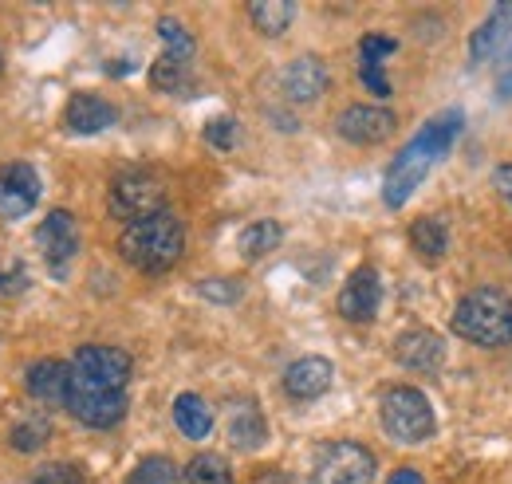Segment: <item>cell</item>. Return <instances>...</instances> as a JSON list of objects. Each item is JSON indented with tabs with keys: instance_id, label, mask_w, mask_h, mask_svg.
Wrapping results in <instances>:
<instances>
[{
	"instance_id": "6da1fadb",
	"label": "cell",
	"mask_w": 512,
	"mask_h": 484,
	"mask_svg": "<svg viewBox=\"0 0 512 484\" xmlns=\"http://www.w3.org/2000/svg\"><path fill=\"white\" fill-rule=\"evenodd\" d=\"M461 126H465L461 115H442V119L426 122V126L410 138V146H406V150L390 162V170H386L383 197L390 209H402V205L410 201V193L422 185V178L430 174V166L453 146V138L461 134Z\"/></svg>"
},
{
	"instance_id": "7a4b0ae2",
	"label": "cell",
	"mask_w": 512,
	"mask_h": 484,
	"mask_svg": "<svg viewBox=\"0 0 512 484\" xmlns=\"http://www.w3.org/2000/svg\"><path fill=\"white\" fill-rule=\"evenodd\" d=\"M119 252H123V260L134 264L138 272H166L186 252V229H182V221L170 209L150 213V217L130 221L127 229H123Z\"/></svg>"
},
{
	"instance_id": "3957f363",
	"label": "cell",
	"mask_w": 512,
	"mask_h": 484,
	"mask_svg": "<svg viewBox=\"0 0 512 484\" xmlns=\"http://www.w3.org/2000/svg\"><path fill=\"white\" fill-rule=\"evenodd\" d=\"M453 331L477 347H509L512 343V300L501 288H477L453 311Z\"/></svg>"
},
{
	"instance_id": "277c9868",
	"label": "cell",
	"mask_w": 512,
	"mask_h": 484,
	"mask_svg": "<svg viewBox=\"0 0 512 484\" xmlns=\"http://www.w3.org/2000/svg\"><path fill=\"white\" fill-rule=\"evenodd\" d=\"M383 425L394 441H402V445H422V441L434 437L438 418H434V406H430V398H426L422 390H414V386H394V390H386V398H383Z\"/></svg>"
},
{
	"instance_id": "5b68a950",
	"label": "cell",
	"mask_w": 512,
	"mask_h": 484,
	"mask_svg": "<svg viewBox=\"0 0 512 484\" xmlns=\"http://www.w3.org/2000/svg\"><path fill=\"white\" fill-rule=\"evenodd\" d=\"M64 406L75 422L91 425V429H111V425L127 418V394L123 390H103L95 382H83L75 370H71V382H67Z\"/></svg>"
},
{
	"instance_id": "8992f818",
	"label": "cell",
	"mask_w": 512,
	"mask_h": 484,
	"mask_svg": "<svg viewBox=\"0 0 512 484\" xmlns=\"http://www.w3.org/2000/svg\"><path fill=\"white\" fill-rule=\"evenodd\" d=\"M375 457L359 441H327L316 449L312 481L316 484H371Z\"/></svg>"
},
{
	"instance_id": "52a82bcc",
	"label": "cell",
	"mask_w": 512,
	"mask_h": 484,
	"mask_svg": "<svg viewBox=\"0 0 512 484\" xmlns=\"http://www.w3.org/2000/svg\"><path fill=\"white\" fill-rule=\"evenodd\" d=\"M162 182L154 174H142V170H130V174H119L111 182V193H107V205L115 217L123 221H142L150 213H162Z\"/></svg>"
},
{
	"instance_id": "ba28073f",
	"label": "cell",
	"mask_w": 512,
	"mask_h": 484,
	"mask_svg": "<svg viewBox=\"0 0 512 484\" xmlns=\"http://www.w3.org/2000/svg\"><path fill=\"white\" fill-rule=\"evenodd\" d=\"M83 382H95V386H103V390H123L130 378V363L127 351H119V347H99V343H91V347H79L75 351V366H71Z\"/></svg>"
},
{
	"instance_id": "9c48e42d",
	"label": "cell",
	"mask_w": 512,
	"mask_h": 484,
	"mask_svg": "<svg viewBox=\"0 0 512 484\" xmlns=\"http://www.w3.org/2000/svg\"><path fill=\"white\" fill-rule=\"evenodd\" d=\"M40 201V178L32 166L24 162H12L0 170V217L4 221H20L36 209Z\"/></svg>"
},
{
	"instance_id": "30bf717a",
	"label": "cell",
	"mask_w": 512,
	"mask_h": 484,
	"mask_svg": "<svg viewBox=\"0 0 512 484\" xmlns=\"http://www.w3.org/2000/svg\"><path fill=\"white\" fill-rule=\"evenodd\" d=\"M36 244H40L44 260L64 276V268L75 260V252H79V229H75V217H71L67 209H52V213L44 217V225L36 229Z\"/></svg>"
},
{
	"instance_id": "8fae6325",
	"label": "cell",
	"mask_w": 512,
	"mask_h": 484,
	"mask_svg": "<svg viewBox=\"0 0 512 484\" xmlns=\"http://www.w3.org/2000/svg\"><path fill=\"white\" fill-rule=\"evenodd\" d=\"M379 300H383V284L375 268H355L351 280L339 292V315L351 323H371L379 315Z\"/></svg>"
},
{
	"instance_id": "7c38bea8",
	"label": "cell",
	"mask_w": 512,
	"mask_h": 484,
	"mask_svg": "<svg viewBox=\"0 0 512 484\" xmlns=\"http://www.w3.org/2000/svg\"><path fill=\"white\" fill-rule=\"evenodd\" d=\"M339 134L355 146H379L394 134V115L386 107H371V103H355L339 115Z\"/></svg>"
},
{
	"instance_id": "4fadbf2b",
	"label": "cell",
	"mask_w": 512,
	"mask_h": 484,
	"mask_svg": "<svg viewBox=\"0 0 512 484\" xmlns=\"http://www.w3.org/2000/svg\"><path fill=\"white\" fill-rule=\"evenodd\" d=\"M394 355H398V363H402V366L430 374V370H438V366L446 363V343H442V335H438V331L414 327V331L398 335V343H394Z\"/></svg>"
},
{
	"instance_id": "5bb4252c",
	"label": "cell",
	"mask_w": 512,
	"mask_h": 484,
	"mask_svg": "<svg viewBox=\"0 0 512 484\" xmlns=\"http://www.w3.org/2000/svg\"><path fill=\"white\" fill-rule=\"evenodd\" d=\"M331 378H335V366L320 355H308V359H296L284 370V390L296 402H312V398H323L331 390Z\"/></svg>"
},
{
	"instance_id": "9a60e30c",
	"label": "cell",
	"mask_w": 512,
	"mask_h": 484,
	"mask_svg": "<svg viewBox=\"0 0 512 484\" xmlns=\"http://www.w3.org/2000/svg\"><path fill=\"white\" fill-rule=\"evenodd\" d=\"M280 87L292 103H312L327 91V67L316 56H304V60H292L280 75Z\"/></svg>"
},
{
	"instance_id": "2e32d148",
	"label": "cell",
	"mask_w": 512,
	"mask_h": 484,
	"mask_svg": "<svg viewBox=\"0 0 512 484\" xmlns=\"http://www.w3.org/2000/svg\"><path fill=\"white\" fill-rule=\"evenodd\" d=\"M67 382H71V366L60 363V359H40V363L28 366V394L36 402H64L67 398Z\"/></svg>"
},
{
	"instance_id": "e0dca14e",
	"label": "cell",
	"mask_w": 512,
	"mask_h": 484,
	"mask_svg": "<svg viewBox=\"0 0 512 484\" xmlns=\"http://www.w3.org/2000/svg\"><path fill=\"white\" fill-rule=\"evenodd\" d=\"M64 119L75 134H99V130H107L115 122V107L107 99H99V95H75L67 103Z\"/></svg>"
},
{
	"instance_id": "ac0fdd59",
	"label": "cell",
	"mask_w": 512,
	"mask_h": 484,
	"mask_svg": "<svg viewBox=\"0 0 512 484\" xmlns=\"http://www.w3.org/2000/svg\"><path fill=\"white\" fill-rule=\"evenodd\" d=\"M512 28V4H497L493 12H489V20L473 32V40H469V56L473 63H485L489 56H497V48H501V40H505V32Z\"/></svg>"
},
{
	"instance_id": "d6986e66",
	"label": "cell",
	"mask_w": 512,
	"mask_h": 484,
	"mask_svg": "<svg viewBox=\"0 0 512 484\" xmlns=\"http://www.w3.org/2000/svg\"><path fill=\"white\" fill-rule=\"evenodd\" d=\"M264 437H268V425H264V418H260V410H256L253 402L233 406V414H229V441L237 449H256V445H264Z\"/></svg>"
},
{
	"instance_id": "ffe728a7",
	"label": "cell",
	"mask_w": 512,
	"mask_h": 484,
	"mask_svg": "<svg viewBox=\"0 0 512 484\" xmlns=\"http://www.w3.org/2000/svg\"><path fill=\"white\" fill-rule=\"evenodd\" d=\"M249 20H253L256 32H264V36H280V32L292 28V20H296V4H292V0H253V4H249Z\"/></svg>"
},
{
	"instance_id": "44dd1931",
	"label": "cell",
	"mask_w": 512,
	"mask_h": 484,
	"mask_svg": "<svg viewBox=\"0 0 512 484\" xmlns=\"http://www.w3.org/2000/svg\"><path fill=\"white\" fill-rule=\"evenodd\" d=\"M174 422H178V429H182L190 441H201V437H209V429H213V410H209L205 398H197V394H178V402H174Z\"/></svg>"
},
{
	"instance_id": "7402d4cb",
	"label": "cell",
	"mask_w": 512,
	"mask_h": 484,
	"mask_svg": "<svg viewBox=\"0 0 512 484\" xmlns=\"http://www.w3.org/2000/svg\"><path fill=\"white\" fill-rule=\"evenodd\" d=\"M410 244H414L418 256H426V260H442L449 248L446 221H442V217H418V221L410 225Z\"/></svg>"
},
{
	"instance_id": "603a6c76",
	"label": "cell",
	"mask_w": 512,
	"mask_h": 484,
	"mask_svg": "<svg viewBox=\"0 0 512 484\" xmlns=\"http://www.w3.org/2000/svg\"><path fill=\"white\" fill-rule=\"evenodd\" d=\"M280 237H284V229H280L276 221H253V225L237 237V248H241L245 260H260V256H268V252L280 248Z\"/></svg>"
},
{
	"instance_id": "cb8c5ba5",
	"label": "cell",
	"mask_w": 512,
	"mask_h": 484,
	"mask_svg": "<svg viewBox=\"0 0 512 484\" xmlns=\"http://www.w3.org/2000/svg\"><path fill=\"white\" fill-rule=\"evenodd\" d=\"M48 437H52V422H48L44 414H28L24 422H16L12 429H8V445L20 449V453H36V449H44Z\"/></svg>"
},
{
	"instance_id": "d4e9b609",
	"label": "cell",
	"mask_w": 512,
	"mask_h": 484,
	"mask_svg": "<svg viewBox=\"0 0 512 484\" xmlns=\"http://www.w3.org/2000/svg\"><path fill=\"white\" fill-rule=\"evenodd\" d=\"M186 481L190 484H233L229 465L217 457V453H201L186 465Z\"/></svg>"
},
{
	"instance_id": "484cf974",
	"label": "cell",
	"mask_w": 512,
	"mask_h": 484,
	"mask_svg": "<svg viewBox=\"0 0 512 484\" xmlns=\"http://www.w3.org/2000/svg\"><path fill=\"white\" fill-rule=\"evenodd\" d=\"M150 83L158 91H182L190 83V63L174 60V56H162V60H154V67H150Z\"/></svg>"
},
{
	"instance_id": "4316f807",
	"label": "cell",
	"mask_w": 512,
	"mask_h": 484,
	"mask_svg": "<svg viewBox=\"0 0 512 484\" xmlns=\"http://www.w3.org/2000/svg\"><path fill=\"white\" fill-rule=\"evenodd\" d=\"M158 36H162V44H166V56H174V60H193V36L178 24V20H158Z\"/></svg>"
},
{
	"instance_id": "83f0119b",
	"label": "cell",
	"mask_w": 512,
	"mask_h": 484,
	"mask_svg": "<svg viewBox=\"0 0 512 484\" xmlns=\"http://www.w3.org/2000/svg\"><path fill=\"white\" fill-rule=\"evenodd\" d=\"M178 481V469H174V461H166V457H146V461H138V469L130 473V484H174Z\"/></svg>"
},
{
	"instance_id": "f1b7e54d",
	"label": "cell",
	"mask_w": 512,
	"mask_h": 484,
	"mask_svg": "<svg viewBox=\"0 0 512 484\" xmlns=\"http://www.w3.org/2000/svg\"><path fill=\"white\" fill-rule=\"evenodd\" d=\"M32 484H87L79 465H67V461H52V465H40L32 473Z\"/></svg>"
},
{
	"instance_id": "f546056e",
	"label": "cell",
	"mask_w": 512,
	"mask_h": 484,
	"mask_svg": "<svg viewBox=\"0 0 512 484\" xmlns=\"http://www.w3.org/2000/svg\"><path fill=\"white\" fill-rule=\"evenodd\" d=\"M398 52V44L390 40V36H363V44H359V63H386L390 56Z\"/></svg>"
},
{
	"instance_id": "4dcf8cb0",
	"label": "cell",
	"mask_w": 512,
	"mask_h": 484,
	"mask_svg": "<svg viewBox=\"0 0 512 484\" xmlns=\"http://www.w3.org/2000/svg\"><path fill=\"white\" fill-rule=\"evenodd\" d=\"M205 138L213 142V146H221V150H229L233 142H237V122L229 119V115H221V119H213L205 126Z\"/></svg>"
},
{
	"instance_id": "1f68e13d",
	"label": "cell",
	"mask_w": 512,
	"mask_h": 484,
	"mask_svg": "<svg viewBox=\"0 0 512 484\" xmlns=\"http://www.w3.org/2000/svg\"><path fill=\"white\" fill-rule=\"evenodd\" d=\"M201 296L213 303H233L241 300V284L237 280H205L201 284Z\"/></svg>"
},
{
	"instance_id": "d6a6232c",
	"label": "cell",
	"mask_w": 512,
	"mask_h": 484,
	"mask_svg": "<svg viewBox=\"0 0 512 484\" xmlns=\"http://www.w3.org/2000/svg\"><path fill=\"white\" fill-rule=\"evenodd\" d=\"M359 79L367 83V91L375 99H386L390 95V79L383 75V63H359Z\"/></svg>"
},
{
	"instance_id": "836d02e7",
	"label": "cell",
	"mask_w": 512,
	"mask_h": 484,
	"mask_svg": "<svg viewBox=\"0 0 512 484\" xmlns=\"http://www.w3.org/2000/svg\"><path fill=\"white\" fill-rule=\"evenodd\" d=\"M253 484H300L296 477H288L284 469H260L253 477Z\"/></svg>"
},
{
	"instance_id": "e575fe53",
	"label": "cell",
	"mask_w": 512,
	"mask_h": 484,
	"mask_svg": "<svg viewBox=\"0 0 512 484\" xmlns=\"http://www.w3.org/2000/svg\"><path fill=\"white\" fill-rule=\"evenodd\" d=\"M493 185H497V189H501V193H505V197L512 201V166H497V174H493Z\"/></svg>"
},
{
	"instance_id": "d590c367",
	"label": "cell",
	"mask_w": 512,
	"mask_h": 484,
	"mask_svg": "<svg viewBox=\"0 0 512 484\" xmlns=\"http://www.w3.org/2000/svg\"><path fill=\"white\" fill-rule=\"evenodd\" d=\"M386 484H426V481H422L414 469H398V473H394V477H390Z\"/></svg>"
},
{
	"instance_id": "8d00e7d4",
	"label": "cell",
	"mask_w": 512,
	"mask_h": 484,
	"mask_svg": "<svg viewBox=\"0 0 512 484\" xmlns=\"http://www.w3.org/2000/svg\"><path fill=\"white\" fill-rule=\"evenodd\" d=\"M0 67H4V56H0Z\"/></svg>"
}]
</instances>
